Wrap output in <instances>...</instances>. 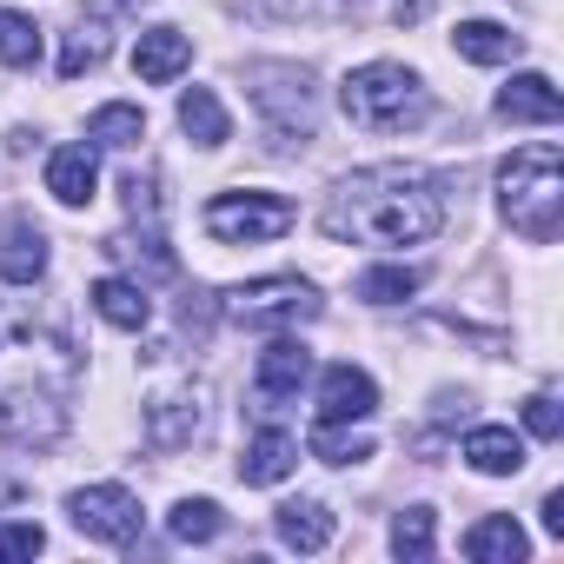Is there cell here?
Returning <instances> with one entry per match:
<instances>
[{
    "instance_id": "cell-1",
    "label": "cell",
    "mask_w": 564,
    "mask_h": 564,
    "mask_svg": "<svg viewBox=\"0 0 564 564\" xmlns=\"http://www.w3.org/2000/svg\"><path fill=\"white\" fill-rule=\"evenodd\" d=\"M445 226V199L438 180L419 166H366L352 173L333 199H326V232L352 239V246H425Z\"/></svg>"
},
{
    "instance_id": "cell-2",
    "label": "cell",
    "mask_w": 564,
    "mask_h": 564,
    "mask_svg": "<svg viewBox=\"0 0 564 564\" xmlns=\"http://www.w3.org/2000/svg\"><path fill=\"white\" fill-rule=\"evenodd\" d=\"M498 199H505L511 232H524L531 246H551L557 226H564V160H557V147L551 140L518 147L498 166Z\"/></svg>"
},
{
    "instance_id": "cell-3",
    "label": "cell",
    "mask_w": 564,
    "mask_h": 564,
    "mask_svg": "<svg viewBox=\"0 0 564 564\" xmlns=\"http://www.w3.org/2000/svg\"><path fill=\"white\" fill-rule=\"evenodd\" d=\"M339 100H346L352 127H366V133H405V127H419V120L432 113L425 80H419L412 67H399V61H366V67H352L346 87H339Z\"/></svg>"
},
{
    "instance_id": "cell-4",
    "label": "cell",
    "mask_w": 564,
    "mask_h": 564,
    "mask_svg": "<svg viewBox=\"0 0 564 564\" xmlns=\"http://www.w3.org/2000/svg\"><path fill=\"white\" fill-rule=\"evenodd\" d=\"M226 313L246 333H286V326L319 319V293L306 286V279H293V272H272V279H252V286H232Z\"/></svg>"
},
{
    "instance_id": "cell-5",
    "label": "cell",
    "mask_w": 564,
    "mask_h": 564,
    "mask_svg": "<svg viewBox=\"0 0 564 564\" xmlns=\"http://www.w3.org/2000/svg\"><path fill=\"white\" fill-rule=\"evenodd\" d=\"M206 232L219 246H265L279 232H293V206L279 193H219L206 206Z\"/></svg>"
},
{
    "instance_id": "cell-6",
    "label": "cell",
    "mask_w": 564,
    "mask_h": 564,
    "mask_svg": "<svg viewBox=\"0 0 564 564\" xmlns=\"http://www.w3.org/2000/svg\"><path fill=\"white\" fill-rule=\"evenodd\" d=\"M74 524L100 544H133L140 538V498L127 485H87V491H74Z\"/></svg>"
},
{
    "instance_id": "cell-7",
    "label": "cell",
    "mask_w": 564,
    "mask_h": 564,
    "mask_svg": "<svg viewBox=\"0 0 564 564\" xmlns=\"http://www.w3.org/2000/svg\"><path fill=\"white\" fill-rule=\"evenodd\" d=\"M306 372H313V352H306L300 339H272V346L259 352V372H252V399H259V412H279L286 399H300Z\"/></svg>"
},
{
    "instance_id": "cell-8",
    "label": "cell",
    "mask_w": 564,
    "mask_h": 564,
    "mask_svg": "<svg viewBox=\"0 0 564 564\" xmlns=\"http://www.w3.org/2000/svg\"><path fill=\"white\" fill-rule=\"evenodd\" d=\"M372 412H379L372 372H359V366H326V379H319V419H326V425H359V419H372Z\"/></svg>"
},
{
    "instance_id": "cell-9",
    "label": "cell",
    "mask_w": 564,
    "mask_h": 564,
    "mask_svg": "<svg viewBox=\"0 0 564 564\" xmlns=\"http://www.w3.org/2000/svg\"><path fill=\"white\" fill-rule=\"evenodd\" d=\"M186 67H193V41H186L180 28H147V34H140L133 74H140L147 87H166V80H180Z\"/></svg>"
},
{
    "instance_id": "cell-10",
    "label": "cell",
    "mask_w": 564,
    "mask_h": 564,
    "mask_svg": "<svg viewBox=\"0 0 564 564\" xmlns=\"http://www.w3.org/2000/svg\"><path fill=\"white\" fill-rule=\"evenodd\" d=\"M498 113L511 127H557L564 120V94L544 80V74H518L505 94H498Z\"/></svg>"
},
{
    "instance_id": "cell-11",
    "label": "cell",
    "mask_w": 564,
    "mask_h": 564,
    "mask_svg": "<svg viewBox=\"0 0 564 564\" xmlns=\"http://www.w3.org/2000/svg\"><path fill=\"white\" fill-rule=\"evenodd\" d=\"M47 272V232L34 219H8L0 226V279L8 286H34Z\"/></svg>"
},
{
    "instance_id": "cell-12",
    "label": "cell",
    "mask_w": 564,
    "mask_h": 564,
    "mask_svg": "<svg viewBox=\"0 0 564 564\" xmlns=\"http://www.w3.org/2000/svg\"><path fill=\"white\" fill-rule=\"evenodd\" d=\"M94 186H100L94 147H54V160H47V193H54L61 206H87Z\"/></svg>"
},
{
    "instance_id": "cell-13",
    "label": "cell",
    "mask_w": 564,
    "mask_h": 564,
    "mask_svg": "<svg viewBox=\"0 0 564 564\" xmlns=\"http://www.w3.org/2000/svg\"><path fill=\"white\" fill-rule=\"evenodd\" d=\"M87 300H94V313H100L107 326H120V333H140V326L153 319V300H147L140 279H100Z\"/></svg>"
},
{
    "instance_id": "cell-14",
    "label": "cell",
    "mask_w": 564,
    "mask_h": 564,
    "mask_svg": "<svg viewBox=\"0 0 564 564\" xmlns=\"http://www.w3.org/2000/svg\"><path fill=\"white\" fill-rule=\"evenodd\" d=\"M465 458H471V471H485V478H511V471L524 465V438L505 432V425H478V432L465 438Z\"/></svg>"
},
{
    "instance_id": "cell-15",
    "label": "cell",
    "mask_w": 564,
    "mask_h": 564,
    "mask_svg": "<svg viewBox=\"0 0 564 564\" xmlns=\"http://www.w3.org/2000/svg\"><path fill=\"white\" fill-rule=\"evenodd\" d=\"M293 465H300V445H293L286 432H259V438L246 445V458H239V478H246V485H279Z\"/></svg>"
},
{
    "instance_id": "cell-16",
    "label": "cell",
    "mask_w": 564,
    "mask_h": 564,
    "mask_svg": "<svg viewBox=\"0 0 564 564\" xmlns=\"http://www.w3.org/2000/svg\"><path fill=\"white\" fill-rule=\"evenodd\" d=\"M531 544H524V531H518V518H478L471 531H465V557H478V564H518Z\"/></svg>"
},
{
    "instance_id": "cell-17",
    "label": "cell",
    "mask_w": 564,
    "mask_h": 564,
    "mask_svg": "<svg viewBox=\"0 0 564 564\" xmlns=\"http://www.w3.org/2000/svg\"><path fill=\"white\" fill-rule=\"evenodd\" d=\"M279 538H286L293 551H326V544H333V511H326L319 498L279 505Z\"/></svg>"
},
{
    "instance_id": "cell-18",
    "label": "cell",
    "mask_w": 564,
    "mask_h": 564,
    "mask_svg": "<svg viewBox=\"0 0 564 564\" xmlns=\"http://www.w3.org/2000/svg\"><path fill=\"white\" fill-rule=\"evenodd\" d=\"M180 127H186L199 147H226V133H232V120H226V107L213 100V87H186V94H180Z\"/></svg>"
},
{
    "instance_id": "cell-19",
    "label": "cell",
    "mask_w": 564,
    "mask_h": 564,
    "mask_svg": "<svg viewBox=\"0 0 564 564\" xmlns=\"http://www.w3.org/2000/svg\"><path fill=\"white\" fill-rule=\"evenodd\" d=\"M458 54L478 61V67H505V61L524 54V41L505 34V28H491V21H465V28H458Z\"/></svg>"
},
{
    "instance_id": "cell-20",
    "label": "cell",
    "mask_w": 564,
    "mask_h": 564,
    "mask_svg": "<svg viewBox=\"0 0 564 564\" xmlns=\"http://www.w3.org/2000/svg\"><path fill=\"white\" fill-rule=\"evenodd\" d=\"M419 265H372V272H359L352 279V293L359 300H372V306H399V300H412L419 293Z\"/></svg>"
},
{
    "instance_id": "cell-21",
    "label": "cell",
    "mask_w": 564,
    "mask_h": 564,
    "mask_svg": "<svg viewBox=\"0 0 564 564\" xmlns=\"http://www.w3.org/2000/svg\"><path fill=\"white\" fill-rule=\"evenodd\" d=\"M107 61V28L94 21V14H80V28L67 34V47H61V80H80V74H94Z\"/></svg>"
},
{
    "instance_id": "cell-22",
    "label": "cell",
    "mask_w": 564,
    "mask_h": 564,
    "mask_svg": "<svg viewBox=\"0 0 564 564\" xmlns=\"http://www.w3.org/2000/svg\"><path fill=\"white\" fill-rule=\"evenodd\" d=\"M87 140H100V147H113V153H127V147H140L147 140V113L140 107H100L94 120H87Z\"/></svg>"
},
{
    "instance_id": "cell-23",
    "label": "cell",
    "mask_w": 564,
    "mask_h": 564,
    "mask_svg": "<svg viewBox=\"0 0 564 564\" xmlns=\"http://www.w3.org/2000/svg\"><path fill=\"white\" fill-rule=\"evenodd\" d=\"M166 524H173V538H180V544H206V538H219V531H226V511H219L213 498H180Z\"/></svg>"
},
{
    "instance_id": "cell-24",
    "label": "cell",
    "mask_w": 564,
    "mask_h": 564,
    "mask_svg": "<svg viewBox=\"0 0 564 564\" xmlns=\"http://www.w3.org/2000/svg\"><path fill=\"white\" fill-rule=\"evenodd\" d=\"M0 61H8V67H34V61H41V28H34L28 14H8V8H0Z\"/></svg>"
},
{
    "instance_id": "cell-25",
    "label": "cell",
    "mask_w": 564,
    "mask_h": 564,
    "mask_svg": "<svg viewBox=\"0 0 564 564\" xmlns=\"http://www.w3.org/2000/svg\"><path fill=\"white\" fill-rule=\"evenodd\" d=\"M107 252H113V259H133V265L147 259V272H153V279L180 272V259L166 252V239H160V232H140V239H133V232H120V239H107Z\"/></svg>"
},
{
    "instance_id": "cell-26",
    "label": "cell",
    "mask_w": 564,
    "mask_h": 564,
    "mask_svg": "<svg viewBox=\"0 0 564 564\" xmlns=\"http://www.w3.org/2000/svg\"><path fill=\"white\" fill-rule=\"evenodd\" d=\"M313 452H319L326 465H359V458H372V438H366V432H346V425H326V419H319V432H313Z\"/></svg>"
},
{
    "instance_id": "cell-27",
    "label": "cell",
    "mask_w": 564,
    "mask_h": 564,
    "mask_svg": "<svg viewBox=\"0 0 564 564\" xmlns=\"http://www.w3.org/2000/svg\"><path fill=\"white\" fill-rule=\"evenodd\" d=\"M392 551H399V557H412V564H425V557H432V511H425V505L399 511V524H392Z\"/></svg>"
},
{
    "instance_id": "cell-28",
    "label": "cell",
    "mask_w": 564,
    "mask_h": 564,
    "mask_svg": "<svg viewBox=\"0 0 564 564\" xmlns=\"http://www.w3.org/2000/svg\"><path fill=\"white\" fill-rule=\"evenodd\" d=\"M524 425H531V438H557V432H564V412H557V399H551V392L524 399Z\"/></svg>"
},
{
    "instance_id": "cell-29",
    "label": "cell",
    "mask_w": 564,
    "mask_h": 564,
    "mask_svg": "<svg viewBox=\"0 0 564 564\" xmlns=\"http://www.w3.org/2000/svg\"><path fill=\"white\" fill-rule=\"evenodd\" d=\"M41 544H47L41 524H0V557H34Z\"/></svg>"
},
{
    "instance_id": "cell-30",
    "label": "cell",
    "mask_w": 564,
    "mask_h": 564,
    "mask_svg": "<svg viewBox=\"0 0 564 564\" xmlns=\"http://www.w3.org/2000/svg\"><path fill=\"white\" fill-rule=\"evenodd\" d=\"M544 531H551V538H564V491H551V498H544Z\"/></svg>"
}]
</instances>
